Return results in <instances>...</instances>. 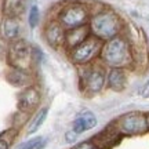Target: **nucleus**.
Wrapping results in <instances>:
<instances>
[{
    "instance_id": "obj_14",
    "label": "nucleus",
    "mask_w": 149,
    "mask_h": 149,
    "mask_svg": "<svg viewBox=\"0 0 149 149\" xmlns=\"http://www.w3.org/2000/svg\"><path fill=\"white\" fill-rule=\"evenodd\" d=\"M120 138H122V135L117 133L116 130H115V127L111 124L102 133H100L97 137H94L93 141L95 142L97 146L100 149H111L112 146H115L120 141Z\"/></svg>"
},
{
    "instance_id": "obj_17",
    "label": "nucleus",
    "mask_w": 149,
    "mask_h": 149,
    "mask_svg": "<svg viewBox=\"0 0 149 149\" xmlns=\"http://www.w3.org/2000/svg\"><path fill=\"white\" fill-rule=\"evenodd\" d=\"M25 1L26 0H3V13L4 17L19 18L25 11Z\"/></svg>"
},
{
    "instance_id": "obj_23",
    "label": "nucleus",
    "mask_w": 149,
    "mask_h": 149,
    "mask_svg": "<svg viewBox=\"0 0 149 149\" xmlns=\"http://www.w3.org/2000/svg\"><path fill=\"white\" fill-rule=\"evenodd\" d=\"M139 95L142 98H149V80L139 88Z\"/></svg>"
},
{
    "instance_id": "obj_16",
    "label": "nucleus",
    "mask_w": 149,
    "mask_h": 149,
    "mask_svg": "<svg viewBox=\"0 0 149 149\" xmlns=\"http://www.w3.org/2000/svg\"><path fill=\"white\" fill-rule=\"evenodd\" d=\"M48 116V108L47 107H43V108H39L36 111V113L33 115L31 119H29V122H28V126H26V134H35L36 131L40 130L44 122H46V119Z\"/></svg>"
},
{
    "instance_id": "obj_18",
    "label": "nucleus",
    "mask_w": 149,
    "mask_h": 149,
    "mask_svg": "<svg viewBox=\"0 0 149 149\" xmlns=\"http://www.w3.org/2000/svg\"><path fill=\"white\" fill-rule=\"evenodd\" d=\"M47 145V138L43 135H37L24 141L17 146V149H44Z\"/></svg>"
},
{
    "instance_id": "obj_10",
    "label": "nucleus",
    "mask_w": 149,
    "mask_h": 149,
    "mask_svg": "<svg viewBox=\"0 0 149 149\" xmlns=\"http://www.w3.org/2000/svg\"><path fill=\"white\" fill-rule=\"evenodd\" d=\"M128 84V69L123 68H109L107 70V88L122 93L127 88Z\"/></svg>"
},
{
    "instance_id": "obj_20",
    "label": "nucleus",
    "mask_w": 149,
    "mask_h": 149,
    "mask_svg": "<svg viewBox=\"0 0 149 149\" xmlns=\"http://www.w3.org/2000/svg\"><path fill=\"white\" fill-rule=\"evenodd\" d=\"M39 21H40V11H39V7L36 4H33L31 7V10H29V18H28L29 26L35 29L39 25Z\"/></svg>"
},
{
    "instance_id": "obj_9",
    "label": "nucleus",
    "mask_w": 149,
    "mask_h": 149,
    "mask_svg": "<svg viewBox=\"0 0 149 149\" xmlns=\"http://www.w3.org/2000/svg\"><path fill=\"white\" fill-rule=\"evenodd\" d=\"M65 33H66V31L55 18L54 19H48L44 24V26H43V39L54 50L64 48Z\"/></svg>"
},
{
    "instance_id": "obj_1",
    "label": "nucleus",
    "mask_w": 149,
    "mask_h": 149,
    "mask_svg": "<svg viewBox=\"0 0 149 149\" xmlns=\"http://www.w3.org/2000/svg\"><path fill=\"white\" fill-rule=\"evenodd\" d=\"M101 62L107 69L109 68H123L131 70L134 68L133 48L128 37L123 33L120 36L113 37L108 42H104L100 55Z\"/></svg>"
},
{
    "instance_id": "obj_24",
    "label": "nucleus",
    "mask_w": 149,
    "mask_h": 149,
    "mask_svg": "<svg viewBox=\"0 0 149 149\" xmlns=\"http://www.w3.org/2000/svg\"><path fill=\"white\" fill-rule=\"evenodd\" d=\"M145 119H146V127H148V133H149V112L145 113Z\"/></svg>"
},
{
    "instance_id": "obj_12",
    "label": "nucleus",
    "mask_w": 149,
    "mask_h": 149,
    "mask_svg": "<svg viewBox=\"0 0 149 149\" xmlns=\"http://www.w3.org/2000/svg\"><path fill=\"white\" fill-rule=\"evenodd\" d=\"M19 33H21V25L18 18H13V17H4L3 21L0 24V35L6 42H14L19 39Z\"/></svg>"
},
{
    "instance_id": "obj_21",
    "label": "nucleus",
    "mask_w": 149,
    "mask_h": 149,
    "mask_svg": "<svg viewBox=\"0 0 149 149\" xmlns=\"http://www.w3.org/2000/svg\"><path fill=\"white\" fill-rule=\"evenodd\" d=\"M69 149H100V148L97 146V144L93 139H87V141H81L79 144L73 145V146Z\"/></svg>"
},
{
    "instance_id": "obj_13",
    "label": "nucleus",
    "mask_w": 149,
    "mask_h": 149,
    "mask_svg": "<svg viewBox=\"0 0 149 149\" xmlns=\"http://www.w3.org/2000/svg\"><path fill=\"white\" fill-rule=\"evenodd\" d=\"M97 116L90 111H83L81 113L77 115V117L73 120V124H72V130L74 133L80 135V134L88 131L91 128H94L97 126Z\"/></svg>"
},
{
    "instance_id": "obj_6",
    "label": "nucleus",
    "mask_w": 149,
    "mask_h": 149,
    "mask_svg": "<svg viewBox=\"0 0 149 149\" xmlns=\"http://www.w3.org/2000/svg\"><path fill=\"white\" fill-rule=\"evenodd\" d=\"M7 61L11 68L32 73V66L36 64L33 58V47L22 39L11 42L7 48Z\"/></svg>"
},
{
    "instance_id": "obj_8",
    "label": "nucleus",
    "mask_w": 149,
    "mask_h": 149,
    "mask_svg": "<svg viewBox=\"0 0 149 149\" xmlns=\"http://www.w3.org/2000/svg\"><path fill=\"white\" fill-rule=\"evenodd\" d=\"M42 102V93L36 84H31L22 88L21 93L18 94V101H17V108L18 112L31 115L39 108Z\"/></svg>"
},
{
    "instance_id": "obj_7",
    "label": "nucleus",
    "mask_w": 149,
    "mask_h": 149,
    "mask_svg": "<svg viewBox=\"0 0 149 149\" xmlns=\"http://www.w3.org/2000/svg\"><path fill=\"white\" fill-rule=\"evenodd\" d=\"M112 126L122 137H134L148 133L145 113L138 111L127 112L122 115L112 123Z\"/></svg>"
},
{
    "instance_id": "obj_15",
    "label": "nucleus",
    "mask_w": 149,
    "mask_h": 149,
    "mask_svg": "<svg viewBox=\"0 0 149 149\" xmlns=\"http://www.w3.org/2000/svg\"><path fill=\"white\" fill-rule=\"evenodd\" d=\"M31 74L32 73H29V72H24V70L11 68L6 74V79L14 87H24L25 88V87L32 84L31 83Z\"/></svg>"
},
{
    "instance_id": "obj_5",
    "label": "nucleus",
    "mask_w": 149,
    "mask_h": 149,
    "mask_svg": "<svg viewBox=\"0 0 149 149\" xmlns=\"http://www.w3.org/2000/svg\"><path fill=\"white\" fill-rule=\"evenodd\" d=\"M102 44H104V42H101L100 39H97V37H94L91 35L80 46L68 51L66 55H68L69 61L74 66L81 68V66H86V65L94 64L97 61H100Z\"/></svg>"
},
{
    "instance_id": "obj_22",
    "label": "nucleus",
    "mask_w": 149,
    "mask_h": 149,
    "mask_svg": "<svg viewBox=\"0 0 149 149\" xmlns=\"http://www.w3.org/2000/svg\"><path fill=\"white\" fill-rule=\"evenodd\" d=\"M76 139H77V134L74 133L72 128H70L69 131H66V133H65V141H66V142H69V144H73Z\"/></svg>"
},
{
    "instance_id": "obj_4",
    "label": "nucleus",
    "mask_w": 149,
    "mask_h": 149,
    "mask_svg": "<svg viewBox=\"0 0 149 149\" xmlns=\"http://www.w3.org/2000/svg\"><path fill=\"white\" fill-rule=\"evenodd\" d=\"M91 10L83 3L69 1L64 4L55 14V19L62 25L65 31L88 25Z\"/></svg>"
},
{
    "instance_id": "obj_11",
    "label": "nucleus",
    "mask_w": 149,
    "mask_h": 149,
    "mask_svg": "<svg viewBox=\"0 0 149 149\" xmlns=\"http://www.w3.org/2000/svg\"><path fill=\"white\" fill-rule=\"evenodd\" d=\"M91 36L90 28L88 25H84V26H79L74 28V29H69L65 33V44H64V50L68 53L72 48L80 46L83 42H86L88 37Z\"/></svg>"
},
{
    "instance_id": "obj_2",
    "label": "nucleus",
    "mask_w": 149,
    "mask_h": 149,
    "mask_svg": "<svg viewBox=\"0 0 149 149\" xmlns=\"http://www.w3.org/2000/svg\"><path fill=\"white\" fill-rule=\"evenodd\" d=\"M88 28L91 35L101 42H108L124 33V22L111 8H101L97 13H91Z\"/></svg>"
},
{
    "instance_id": "obj_19",
    "label": "nucleus",
    "mask_w": 149,
    "mask_h": 149,
    "mask_svg": "<svg viewBox=\"0 0 149 149\" xmlns=\"http://www.w3.org/2000/svg\"><path fill=\"white\" fill-rule=\"evenodd\" d=\"M17 130L15 128H10V130H6L0 134V149H10L13 141L15 138Z\"/></svg>"
},
{
    "instance_id": "obj_3",
    "label": "nucleus",
    "mask_w": 149,
    "mask_h": 149,
    "mask_svg": "<svg viewBox=\"0 0 149 149\" xmlns=\"http://www.w3.org/2000/svg\"><path fill=\"white\" fill-rule=\"evenodd\" d=\"M107 68L97 61L79 68V87L87 97H94L107 88Z\"/></svg>"
}]
</instances>
